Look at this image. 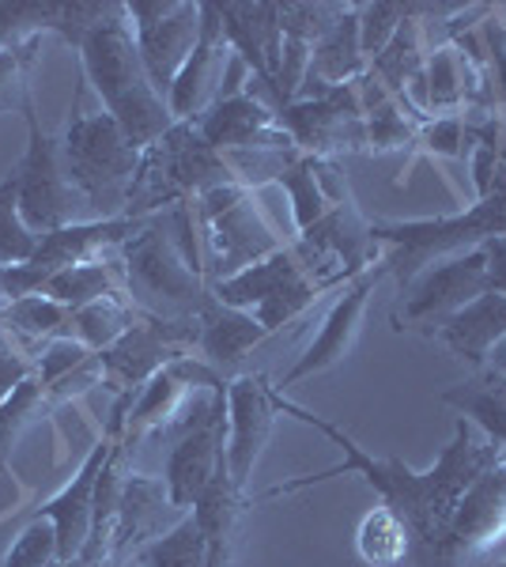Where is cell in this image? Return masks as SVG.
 <instances>
[{
    "label": "cell",
    "instance_id": "cell-1",
    "mask_svg": "<svg viewBox=\"0 0 506 567\" xmlns=\"http://www.w3.org/2000/svg\"><path fill=\"white\" fill-rule=\"evenodd\" d=\"M272 401H276V413L280 416H296L299 424L314 427V432L326 435L329 443H337L340 454H344V462L333 465V470H321L318 477L310 473V477L276 484V488L265 492L261 499H280V496H291V492H299V488H310V484L344 477V473H359V477L374 488V496H379L382 507H390L393 515L409 526V537H412L409 560L416 567H438V553H443L450 518H454L465 488L481 477L484 470H492L495 462H503L499 446L487 443V439L476 432L465 416L457 420L454 439L443 446L438 462L431 465L427 473H416L412 465L393 458V454L390 458H374V454L363 451V446H359L344 427L329 424L326 416H314L310 409L288 401L276 386H272Z\"/></svg>",
    "mask_w": 506,
    "mask_h": 567
},
{
    "label": "cell",
    "instance_id": "cell-2",
    "mask_svg": "<svg viewBox=\"0 0 506 567\" xmlns=\"http://www.w3.org/2000/svg\"><path fill=\"white\" fill-rule=\"evenodd\" d=\"M80 69H84L87 87L99 95V106L122 125L136 152L152 148L174 125L167 99L155 91L141 61L125 4L110 8L106 20L91 27V34L80 42Z\"/></svg>",
    "mask_w": 506,
    "mask_h": 567
},
{
    "label": "cell",
    "instance_id": "cell-3",
    "mask_svg": "<svg viewBox=\"0 0 506 567\" xmlns=\"http://www.w3.org/2000/svg\"><path fill=\"white\" fill-rule=\"evenodd\" d=\"M122 291L141 315L163 318V322H197L208 307L211 288L205 269L189 261V254L178 243L171 208L148 216L141 235H133L125 246L114 250Z\"/></svg>",
    "mask_w": 506,
    "mask_h": 567
},
{
    "label": "cell",
    "instance_id": "cell-4",
    "mask_svg": "<svg viewBox=\"0 0 506 567\" xmlns=\"http://www.w3.org/2000/svg\"><path fill=\"white\" fill-rule=\"evenodd\" d=\"M506 235V163L499 159L495 182L487 197L473 200L457 216L435 219H374L371 239L382 246L385 277L397 280V291L409 288L412 277L427 265L454 258V254L476 250L481 243Z\"/></svg>",
    "mask_w": 506,
    "mask_h": 567
},
{
    "label": "cell",
    "instance_id": "cell-5",
    "mask_svg": "<svg viewBox=\"0 0 506 567\" xmlns=\"http://www.w3.org/2000/svg\"><path fill=\"white\" fill-rule=\"evenodd\" d=\"M87 87L72 95V117L61 136V159L69 182L84 197L91 219L128 216V189L141 171V152L103 106H84Z\"/></svg>",
    "mask_w": 506,
    "mask_h": 567
},
{
    "label": "cell",
    "instance_id": "cell-6",
    "mask_svg": "<svg viewBox=\"0 0 506 567\" xmlns=\"http://www.w3.org/2000/svg\"><path fill=\"white\" fill-rule=\"evenodd\" d=\"M238 182L193 122H174L152 148L141 152V171L128 189V216H155L182 200H197L208 189Z\"/></svg>",
    "mask_w": 506,
    "mask_h": 567
},
{
    "label": "cell",
    "instance_id": "cell-7",
    "mask_svg": "<svg viewBox=\"0 0 506 567\" xmlns=\"http://www.w3.org/2000/svg\"><path fill=\"white\" fill-rule=\"evenodd\" d=\"M193 213H197L200 261H205L208 288L288 246L276 235L272 219L254 189L238 186V182L208 189L205 197L193 200Z\"/></svg>",
    "mask_w": 506,
    "mask_h": 567
},
{
    "label": "cell",
    "instance_id": "cell-8",
    "mask_svg": "<svg viewBox=\"0 0 506 567\" xmlns=\"http://www.w3.org/2000/svg\"><path fill=\"white\" fill-rule=\"evenodd\" d=\"M333 288L318 284L307 272V265L299 261V254L291 246H280L269 258L254 261L250 269L235 272V277L211 284V296L219 303L246 310L257 322L265 326V333H276V329L299 322L310 307L318 303L321 296H329Z\"/></svg>",
    "mask_w": 506,
    "mask_h": 567
},
{
    "label": "cell",
    "instance_id": "cell-9",
    "mask_svg": "<svg viewBox=\"0 0 506 567\" xmlns=\"http://www.w3.org/2000/svg\"><path fill=\"white\" fill-rule=\"evenodd\" d=\"M27 114V152L16 167L20 175V216L34 235L61 231L69 224H84L91 219L84 197L76 194V186L69 182L61 159V141H53L42 130V117L34 110V99H23Z\"/></svg>",
    "mask_w": 506,
    "mask_h": 567
},
{
    "label": "cell",
    "instance_id": "cell-10",
    "mask_svg": "<svg viewBox=\"0 0 506 567\" xmlns=\"http://www.w3.org/2000/svg\"><path fill=\"white\" fill-rule=\"evenodd\" d=\"M280 130L302 155L337 159L340 152H366V125L355 84H321L307 76L296 103L276 110Z\"/></svg>",
    "mask_w": 506,
    "mask_h": 567
},
{
    "label": "cell",
    "instance_id": "cell-11",
    "mask_svg": "<svg viewBox=\"0 0 506 567\" xmlns=\"http://www.w3.org/2000/svg\"><path fill=\"white\" fill-rule=\"evenodd\" d=\"M481 296H484V254L476 246V250L454 254V258H443L416 272L409 288H401V299L393 307L390 322L397 333L435 337V329L450 315H457V310Z\"/></svg>",
    "mask_w": 506,
    "mask_h": 567
},
{
    "label": "cell",
    "instance_id": "cell-12",
    "mask_svg": "<svg viewBox=\"0 0 506 567\" xmlns=\"http://www.w3.org/2000/svg\"><path fill=\"white\" fill-rule=\"evenodd\" d=\"M197 349V322H163V318L136 315L122 341L99 352L103 386L122 393H141L167 363Z\"/></svg>",
    "mask_w": 506,
    "mask_h": 567
},
{
    "label": "cell",
    "instance_id": "cell-13",
    "mask_svg": "<svg viewBox=\"0 0 506 567\" xmlns=\"http://www.w3.org/2000/svg\"><path fill=\"white\" fill-rule=\"evenodd\" d=\"M125 16L133 23L136 50L148 69L155 91L171 95L174 76L189 61L200 34V8L189 0H128Z\"/></svg>",
    "mask_w": 506,
    "mask_h": 567
},
{
    "label": "cell",
    "instance_id": "cell-14",
    "mask_svg": "<svg viewBox=\"0 0 506 567\" xmlns=\"http://www.w3.org/2000/svg\"><path fill=\"white\" fill-rule=\"evenodd\" d=\"M227 465V390L216 393L211 409L200 416V424H193L186 435H178V443L167 454V499L178 515H189L193 503L208 492V484L216 481V473Z\"/></svg>",
    "mask_w": 506,
    "mask_h": 567
},
{
    "label": "cell",
    "instance_id": "cell-15",
    "mask_svg": "<svg viewBox=\"0 0 506 567\" xmlns=\"http://www.w3.org/2000/svg\"><path fill=\"white\" fill-rule=\"evenodd\" d=\"M382 280H385L382 265H374V269L359 272L355 280H348L344 288H340L337 303L329 307V315L321 318V329L314 333V341L302 349L299 360L291 363V368L283 371L272 386L276 390H291V386H299V382L314 379V374H321V371L337 368V363L352 352V344L359 337V326H363V315H366V307H371V296H374V288H379Z\"/></svg>",
    "mask_w": 506,
    "mask_h": 567
},
{
    "label": "cell",
    "instance_id": "cell-16",
    "mask_svg": "<svg viewBox=\"0 0 506 567\" xmlns=\"http://www.w3.org/2000/svg\"><path fill=\"white\" fill-rule=\"evenodd\" d=\"M272 382L265 374H235L227 382V477L238 496H246L276 424Z\"/></svg>",
    "mask_w": 506,
    "mask_h": 567
},
{
    "label": "cell",
    "instance_id": "cell-17",
    "mask_svg": "<svg viewBox=\"0 0 506 567\" xmlns=\"http://www.w3.org/2000/svg\"><path fill=\"white\" fill-rule=\"evenodd\" d=\"M197 8H200L197 45H193L189 61L182 65L178 76H174L171 95H167L174 122H197V117L216 103L219 84H224L227 53H231V45L224 39V16H219V4H197Z\"/></svg>",
    "mask_w": 506,
    "mask_h": 567
},
{
    "label": "cell",
    "instance_id": "cell-18",
    "mask_svg": "<svg viewBox=\"0 0 506 567\" xmlns=\"http://www.w3.org/2000/svg\"><path fill=\"white\" fill-rule=\"evenodd\" d=\"M114 4L99 0H0V50L39 42L45 31L61 34L76 45L91 34V27L103 23Z\"/></svg>",
    "mask_w": 506,
    "mask_h": 567
},
{
    "label": "cell",
    "instance_id": "cell-19",
    "mask_svg": "<svg viewBox=\"0 0 506 567\" xmlns=\"http://www.w3.org/2000/svg\"><path fill=\"white\" fill-rule=\"evenodd\" d=\"M193 125L219 155L246 148H296L291 136L276 122V110L261 95H254V91L224 99V103H211Z\"/></svg>",
    "mask_w": 506,
    "mask_h": 567
},
{
    "label": "cell",
    "instance_id": "cell-20",
    "mask_svg": "<svg viewBox=\"0 0 506 567\" xmlns=\"http://www.w3.org/2000/svg\"><path fill=\"white\" fill-rule=\"evenodd\" d=\"M219 16H224L227 45L250 65L254 84L269 95L276 69H280V50H283L280 4H272V0H261V4H238V0H227V4H219ZM261 91H254V95H261ZM265 103L272 106V95L265 99Z\"/></svg>",
    "mask_w": 506,
    "mask_h": 567
},
{
    "label": "cell",
    "instance_id": "cell-21",
    "mask_svg": "<svg viewBox=\"0 0 506 567\" xmlns=\"http://www.w3.org/2000/svg\"><path fill=\"white\" fill-rule=\"evenodd\" d=\"M265 326L246 310H235L219 303L216 296L208 299V307L197 318V352L211 371H219L224 379H235L238 363L250 355L257 344L265 341Z\"/></svg>",
    "mask_w": 506,
    "mask_h": 567
},
{
    "label": "cell",
    "instance_id": "cell-22",
    "mask_svg": "<svg viewBox=\"0 0 506 567\" xmlns=\"http://www.w3.org/2000/svg\"><path fill=\"white\" fill-rule=\"evenodd\" d=\"M193 390L186 382V374L178 371V363H167L155 379L133 398L125 416V432H122V451L128 454L144 435L155 432H171L182 424V413L193 405Z\"/></svg>",
    "mask_w": 506,
    "mask_h": 567
},
{
    "label": "cell",
    "instance_id": "cell-23",
    "mask_svg": "<svg viewBox=\"0 0 506 567\" xmlns=\"http://www.w3.org/2000/svg\"><path fill=\"white\" fill-rule=\"evenodd\" d=\"M438 344L465 360L468 368H487V355H492L495 344L506 337V299L484 291L481 299H473L468 307H462L457 315H450L443 326L435 329Z\"/></svg>",
    "mask_w": 506,
    "mask_h": 567
},
{
    "label": "cell",
    "instance_id": "cell-24",
    "mask_svg": "<svg viewBox=\"0 0 506 567\" xmlns=\"http://www.w3.org/2000/svg\"><path fill=\"white\" fill-rule=\"evenodd\" d=\"M171 507L167 499V484L163 477H144V473H133L122 484V499H117V523H114V545L110 553L117 560H128L144 542L163 534V515Z\"/></svg>",
    "mask_w": 506,
    "mask_h": 567
},
{
    "label": "cell",
    "instance_id": "cell-25",
    "mask_svg": "<svg viewBox=\"0 0 506 567\" xmlns=\"http://www.w3.org/2000/svg\"><path fill=\"white\" fill-rule=\"evenodd\" d=\"M438 401L457 409L487 443L499 446V454L506 458V374L481 368L473 379L446 386L438 393Z\"/></svg>",
    "mask_w": 506,
    "mask_h": 567
},
{
    "label": "cell",
    "instance_id": "cell-26",
    "mask_svg": "<svg viewBox=\"0 0 506 567\" xmlns=\"http://www.w3.org/2000/svg\"><path fill=\"white\" fill-rule=\"evenodd\" d=\"M366 69L371 65H366L363 45H359V16L355 4H348V12L333 23V31L314 42L307 76L321 80V84H355Z\"/></svg>",
    "mask_w": 506,
    "mask_h": 567
},
{
    "label": "cell",
    "instance_id": "cell-27",
    "mask_svg": "<svg viewBox=\"0 0 506 567\" xmlns=\"http://www.w3.org/2000/svg\"><path fill=\"white\" fill-rule=\"evenodd\" d=\"M122 291V277H117V265H114V254L99 261H84V265H69V269H58L42 280L39 296H50L53 303L69 307V310H80L95 299H106V296H117Z\"/></svg>",
    "mask_w": 506,
    "mask_h": 567
},
{
    "label": "cell",
    "instance_id": "cell-28",
    "mask_svg": "<svg viewBox=\"0 0 506 567\" xmlns=\"http://www.w3.org/2000/svg\"><path fill=\"white\" fill-rule=\"evenodd\" d=\"M0 329L20 344H50L53 337H72V310L34 291V296L0 303Z\"/></svg>",
    "mask_w": 506,
    "mask_h": 567
},
{
    "label": "cell",
    "instance_id": "cell-29",
    "mask_svg": "<svg viewBox=\"0 0 506 567\" xmlns=\"http://www.w3.org/2000/svg\"><path fill=\"white\" fill-rule=\"evenodd\" d=\"M409 548H412L409 526H404L390 507L379 503V507H371L359 518L355 553L366 567H401L409 560Z\"/></svg>",
    "mask_w": 506,
    "mask_h": 567
},
{
    "label": "cell",
    "instance_id": "cell-30",
    "mask_svg": "<svg viewBox=\"0 0 506 567\" xmlns=\"http://www.w3.org/2000/svg\"><path fill=\"white\" fill-rule=\"evenodd\" d=\"M423 61H427V42H423V27H420L416 4H412V16L401 23V31L393 34L390 45L371 61V72L382 80V87L397 99L404 84L423 69Z\"/></svg>",
    "mask_w": 506,
    "mask_h": 567
},
{
    "label": "cell",
    "instance_id": "cell-31",
    "mask_svg": "<svg viewBox=\"0 0 506 567\" xmlns=\"http://www.w3.org/2000/svg\"><path fill=\"white\" fill-rule=\"evenodd\" d=\"M136 315L141 310L128 303L125 291H117V296L95 299V303L72 310V337L80 344H87L91 352H106L114 341H122L125 329L136 322Z\"/></svg>",
    "mask_w": 506,
    "mask_h": 567
},
{
    "label": "cell",
    "instance_id": "cell-32",
    "mask_svg": "<svg viewBox=\"0 0 506 567\" xmlns=\"http://www.w3.org/2000/svg\"><path fill=\"white\" fill-rule=\"evenodd\" d=\"M205 534H200L197 518L182 515L178 523L163 529L159 537L144 542L133 553L136 567H205Z\"/></svg>",
    "mask_w": 506,
    "mask_h": 567
},
{
    "label": "cell",
    "instance_id": "cell-33",
    "mask_svg": "<svg viewBox=\"0 0 506 567\" xmlns=\"http://www.w3.org/2000/svg\"><path fill=\"white\" fill-rule=\"evenodd\" d=\"M276 189H283V197H288L291 219H296V235L310 231V227H314L318 219H326L329 208H333V200L326 197V189H321V182L314 175V159H310V155H299L280 175Z\"/></svg>",
    "mask_w": 506,
    "mask_h": 567
},
{
    "label": "cell",
    "instance_id": "cell-34",
    "mask_svg": "<svg viewBox=\"0 0 506 567\" xmlns=\"http://www.w3.org/2000/svg\"><path fill=\"white\" fill-rule=\"evenodd\" d=\"M42 235H34L20 216V175H4L0 182V269L27 265L39 250Z\"/></svg>",
    "mask_w": 506,
    "mask_h": 567
},
{
    "label": "cell",
    "instance_id": "cell-35",
    "mask_svg": "<svg viewBox=\"0 0 506 567\" xmlns=\"http://www.w3.org/2000/svg\"><path fill=\"white\" fill-rule=\"evenodd\" d=\"M423 76L431 91V117L435 114H462L465 103V58L454 45H435L423 61Z\"/></svg>",
    "mask_w": 506,
    "mask_h": 567
},
{
    "label": "cell",
    "instance_id": "cell-36",
    "mask_svg": "<svg viewBox=\"0 0 506 567\" xmlns=\"http://www.w3.org/2000/svg\"><path fill=\"white\" fill-rule=\"evenodd\" d=\"M355 16H359V45H363V58H366V65H371L385 45H390L393 34L401 31V23L412 16V4L371 0V4H355Z\"/></svg>",
    "mask_w": 506,
    "mask_h": 567
},
{
    "label": "cell",
    "instance_id": "cell-37",
    "mask_svg": "<svg viewBox=\"0 0 506 567\" xmlns=\"http://www.w3.org/2000/svg\"><path fill=\"white\" fill-rule=\"evenodd\" d=\"M95 355L99 352H91L87 344L76 341V337H53L50 344H42L39 360H34V374H39V382L45 386V393H50L53 386H61L64 379L84 371Z\"/></svg>",
    "mask_w": 506,
    "mask_h": 567
},
{
    "label": "cell",
    "instance_id": "cell-38",
    "mask_svg": "<svg viewBox=\"0 0 506 567\" xmlns=\"http://www.w3.org/2000/svg\"><path fill=\"white\" fill-rule=\"evenodd\" d=\"M61 564V548H58V529L50 518L34 515L31 523L20 529L16 545L8 548L4 564L0 567H58Z\"/></svg>",
    "mask_w": 506,
    "mask_h": 567
},
{
    "label": "cell",
    "instance_id": "cell-39",
    "mask_svg": "<svg viewBox=\"0 0 506 567\" xmlns=\"http://www.w3.org/2000/svg\"><path fill=\"white\" fill-rule=\"evenodd\" d=\"M363 125H366V152H397V148L416 144V136H420V125L412 122V117H404L397 99L371 110V114L363 117Z\"/></svg>",
    "mask_w": 506,
    "mask_h": 567
},
{
    "label": "cell",
    "instance_id": "cell-40",
    "mask_svg": "<svg viewBox=\"0 0 506 567\" xmlns=\"http://www.w3.org/2000/svg\"><path fill=\"white\" fill-rule=\"evenodd\" d=\"M348 12V4H280V31L314 45L333 31V23Z\"/></svg>",
    "mask_w": 506,
    "mask_h": 567
},
{
    "label": "cell",
    "instance_id": "cell-41",
    "mask_svg": "<svg viewBox=\"0 0 506 567\" xmlns=\"http://www.w3.org/2000/svg\"><path fill=\"white\" fill-rule=\"evenodd\" d=\"M416 144L435 159H462L468 148V130H465V114H443L431 117L427 125H420Z\"/></svg>",
    "mask_w": 506,
    "mask_h": 567
},
{
    "label": "cell",
    "instance_id": "cell-42",
    "mask_svg": "<svg viewBox=\"0 0 506 567\" xmlns=\"http://www.w3.org/2000/svg\"><path fill=\"white\" fill-rule=\"evenodd\" d=\"M34 45L39 42L16 45V50H0V110H12L16 103L23 106V99L31 95V84L23 80V69L31 65Z\"/></svg>",
    "mask_w": 506,
    "mask_h": 567
},
{
    "label": "cell",
    "instance_id": "cell-43",
    "mask_svg": "<svg viewBox=\"0 0 506 567\" xmlns=\"http://www.w3.org/2000/svg\"><path fill=\"white\" fill-rule=\"evenodd\" d=\"M31 374H34V360H27L16 344L0 341V405H4L16 393V386H20L23 379H31Z\"/></svg>",
    "mask_w": 506,
    "mask_h": 567
},
{
    "label": "cell",
    "instance_id": "cell-44",
    "mask_svg": "<svg viewBox=\"0 0 506 567\" xmlns=\"http://www.w3.org/2000/svg\"><path fill=\"white\" fill-rule=\"evenodd\" d=\"M484 254V291L506 299V235H495V239L481 243Z\"/></svg>",
    "mask_w": 506,
    "mask_h": 567
},
{
    "label": "cell",
    "instance_id": "cell-45",
    "mask_svg": "<svg viewBox=\"0 0 506 567\" xmlns=\"http://www.w3.org/2000/svg\"><path fill=\"white\" fill-rule=\"evenodd\" d=\"M473 144V141H468ZM495 167H499V148L492 144H473V186H476V200L487 197L495 182Z\"/></svg>",
    "mask_w": 506,
    "mask_h": 567
},
{
    "label": "cell",
    "instance_id": "cell-46",
    "mask_svg": "<svg viewBox=\"0 0 506 567\" xmlns=\"http://www.w3.org/2000/svg\"><path fill=\"white\" fill-rule=\"evenodd\" d=\"M58 567H125V560H117V556H106V560H84V556H76V560H64Z\"/></svg>",
    "mask_w": 506,
    "mask_h": 567
},
{
    "label": "cell",
    "instance_id": "cell-47",
    "mask_svg": "<svg viewBox=\"0 0 506 567\" xmlns=\"http://www.w3.org/2000/svg\"><path fill=\"white\" fill-rule=\"evenodd\" d=\"M487 368H492V371H499V374H506V337H503L499 344H495L492 355H487Z\"/></svg>",
    "mask_w": 506,
    "mask_h": 567
},
{
    "label": "cell",
    "instance_id": "cell-48",
    "mask_svg": "<svg viewBox=\"0 0 506 567\" xmlns=\"http://www.w3.org/2000/svg\"><path fill=\"white\" fill-rule=\"evenodd\" d=\"M499 159L506 163V114H503V144H499Z\"/></svg>",
    "mask_w": 506,
    "mask_h": 567
}]
</instances>
